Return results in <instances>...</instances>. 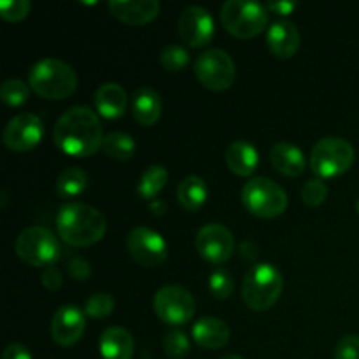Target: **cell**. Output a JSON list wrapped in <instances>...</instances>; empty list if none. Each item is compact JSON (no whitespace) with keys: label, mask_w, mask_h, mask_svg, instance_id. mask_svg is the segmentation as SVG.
Wrapping results in <instances>:
<instances>
[{"label":"cell","mask_w":359,"mask_h":359,"mask_svg":"<svg viewBox=\"0 0 359 359\" xmlns=\"http://www.w3.org/2000/svg\"><path fill=\"white\" fill-rule=\"evenodd\" d=\"M104 132L98 116L84 105L67 109L56 121L53 140L62 153L74 158H90L104 144Z\"/></svg>","instance_id":"6da1fadb"},{"label":"cell","mask_w":359,"mask_h":359,"mask_svg":"<svg viewBox=\"0 0 359 359\" xmlns=\"http://www.w3.org/2000/svg\"><path fill=\"white\" fill-rule=\"evenodd\" d=\"M56 230L60 238L72 248H90L104 238L107 221L95 207L72 202L63 205L56 214Z\"/></svg>","instance_id":"7a4b0ae2"},{"label":"cell","mask_w":359,"mask_h":359,"mask_svg":"<svg viewBox=\"0 0 359 359\" xmlns=\"http://www.w3.org/2000/svg\"><path fill=\"white\" fill-rule=\"evenodd\" d=\"M77 74L69 63L56 58L39 60L30 70L28 84L46 100H65L77 90Z\"/></svg>","instance_id":"3957f363"},{"label":"cell","mask_w":359,"mask_h":359,"mask_svg":"<svg viewBox=\"0 0 359 359\" xmlns=\"http://www.w3.org/2000/svg\"><path fill=\"white\" fill-rule=\"evenodd\" d=\"M284 290V277L272 263H256L242 280V298L255 312H265L279 302Z\"/></svg>","instance_id":"277c9868"},{"label":"cell","mask_w":359,"mask_h":359,"mask_svg":"<svg viewBox=\"0 0 359 359\" xmlns=\"http://www.w3.org/2000/svg\"><path fill=\"white\" fill-rule=\"evenodd\" d=\"M221 21L228 34L237 39H252L265 30L269 9L249 0H228L221 7Z\"/></svg>","instance_id":"5b68a950"},{"label":"cell","mask_w":359,"mask_h":359,"mask_svg":"<svg viewBox=\"0 0 359 359\" xmlns=\"http://www.w3.org/2000/svg\"><path fill=\"white\" fill-rule=\"evenodd\" d=\"M242 203L252 216L273 219L286 212L287 195L272 179L252 177L242 189Z\"/></svg>","instance_id":"8992f818"},{"label":"cell","mask_w":359,"mask_h":359,"mask_svg":"<svg viewBox=\"0 0 359 359\" xmlns=\"http://www.w3.org/2000/svg\"><path fill=\"white\" fill-rule=\"evenodd\" d=\"M354 163V147L342 137H325L311 153V170L319 179L340 177Z\"/></svg>","instance_id":"52a82bcc"},{"label":"cell","mask_w":359,"mask_h":359,"mask_svg":"<svg viewBox=\"0 0 359 359\" xmlns=\"http://www.w3.org/2000/svg\"><path fill=\"white\" fill-rule=\"evenodd\" d=\"M14 248L21 262L37 269L53 266L62 252L56 235L44 226H30L21 231Z\"/></svg>","instance_id":"ba28073f"},{"label":"cell","mask_w":359,"mask_h":359,"mask_svg":"<svg viewBox=\"0 0 359 359\" xmlns=\"http://www.w3.org/2000/svg\"><path fill=\"white\" fill-rule=\"evenodd\" d=\"M193 69H195L196 79L210 91L228 90L235 83V77H237L233 60L223 49L203 51L196 58Z\"/></svg>","instance_id":"9c48e42d"},{"label":"cell","mask_w":359,"mask_h":359,"mask_svg":"<svg viewBox=\"0 0 359 359\" xmlns=\"http://www.w3.org/2000/svg\"><path fill=\"white\" fill-rule=\"evenodd\" d=\"M154 314L160 321L170 326H182L193 319L196 302L188 290L181 286H163L153 300Z\"/></svg>","instance_id":"30bf717a"},{"label":"cell","mask_w":359,"mask_h":359,"mask_svg":"<svg viewBox=\"0 0 359 359\" xmlns=\"http://www.w3.org/2000/svg\"><path fill=\"white\" fill-rule=\"evenodd\" d=\"M195 248L205 262L223 265L233 256L235 238L224 224H203L195 237Z\"/></svg>","instance_id":"8fae6325"},{"label":"cell","mask_w":359,"mask_h":359,"mask_svg":"<svg viewBox=\"0 0 359 359\" xmlns=\"http://www.w3.org/2000/svg\"><path fill=\"white\" fill-rule=\"evenodd\" d=\"M126 249L139 265L158 266L168 258V245L158 231L147 226H137L126 237Z\"/></svg>","instance_id":"7c38bea8"},{"label":"cell","mask_w":359,"mask_h":359,"mask_svg":"<svg viewBox=\"0 0 359 359\" xmlns=\"http://www.w3.org/2000/svg\"><path fill=\"white\" fill-rule=\"evenodd\" d=\"M42 135H44L42 119L30 112H23V114L14 116L7 123L2 133V140L7 149L14 151V153H27L39 146Z\"/></svg>","instance_id":"4fadbf2b"},{"label":"cell","mask_w":359,"mask_h":359,"mask_svg":"<svg viewBox=\"0 0 359 359\" xmlns=\"http://www.w3.org/2000/svg\"><path fill=\"white\" fill-rule=\"evenodd\" d=\"M179 37L189 48H205L214 39V20L209 11L202 6H189L181 13L177 21Z\"/></svg>","instance_id":"5bb4252c"},{"label":"cell","mask_w":359,"mask_h":359,"mask_svg":"<svg viewBox=\"0 0 359 359\" xmlns=\"http://www.w3.org/2000/svg\"><path fill=\"white\" fill-rule=\"evenodd\" d=\"M86 330V318L77 305H62L53 314L51 337L58 346L70 347L77 344Z\"/></svg>","instance_id":"9a60e30c"},{"label":"cell","mask_w":359,"mask_h":359,"mask_svg":"<svg viewBox=\"0 0 359 359\" xmlns=\"http://www.w3.org/2000/svg\"><path fill=\"white\" fill-rule=\"evenodd\" d=\"M107 7L116 20L133 27L154 21L161 9L158 0H111Z\"/></svg>","instance_id":"2e32d148"},{"label":"cell","mask_w":359,"mask_h":359,"mask_svg":"<svg viewBox=\"0 0 359 359\" xmlns=\"http://www.w3.org/2000/svg\"><path fill=\"white\" fill-rule=\"evenodd\" d=\"M300 42L302 37L298 27L287 20L277 21L266 32V48L280 60L293 58L300 49Z\"/></svg>","instance_id":"e0dca14e"},{"label":"cell","mask_w":359,"mask_h":359,"mask_svg":"<svg viewBox=\"0 0 359 359\" xmlns=\"http://www.w3.org/2000/svg\"><path fill=\"white\" fill-rule=\"evenodd\" d=\"M191 335L196 346L216 351L230 342V326L219 318H202L193 325Z\"/></svg>","instance_id":"ac0fdd59"},{"label":"cell","mask_w":359,"mask_h":359,"mask_svg":"<svg viewBox=\"0 0 359 359\" xmlns=\"http://www.w3.org/2000/svg\"><path fill=\"white\" fill-rule=\"evenodd\" d=\"M224 163L238 177H251L259 165V154L248 140H235L224 153Z\"/></svg>","instance_id":"d6986e66"},{"label":"cell","mask_w":359,"mask_h":359,"mask_svg":"<svg viewBox=\"0 0 359 359\" xmlns=\"http://www.w3.org/2000/svg\"><path fill=\"white\" fill-rule=\"evenodd\" d=\"M270 161L279 174L286 177H300L307 170V160L300 147L290 142H277L270 151Z\"/></svg>","instance_id":"ffe728a7"},{"label":"cell","mask_w":359,"mask_h":359,"mask_svg":"<svg viewBox=\"0 0 359 359\" xmlns=\"http://www.w3.org/2000/svg\"><path fill=\"white\" fill-rule=\"evenodd\" d=\"M95 107L105 119H119L128 107V95L118 83H105L95 93Z\"/></svg>","instance_id":"44dd1931"},{"label":"cell","mask_w":359,"mask_h":359,"mask_svg":"<svg viewBox=\"0 0 359 359\" xmlns=\"http://www.w3.org/2000/svg\"><path fill=\"white\" fill-rule=\"evenodd\" d=\"M98 349L104 359H132L135 353V340L128 330L111 326L102 333Z\"/></svg>","instance_id":"7402d4cb"},{"label":"cell","mask_w":359,"mask_h":359,"mask_svg":"<svg viewBox=\"0 0 359 359\" xmlns=\"http://www.w3.org/2000/svg\"><path fill=\"white\" fill-rule=\"evenodd\" d=\"M161 111H163V102L156 90L144 86L135 91L132 98V112L139 125L153 126L160 119Z\"/></svg>","instance_id":"603a6c76"},{"label":"cell","mask_w":359,"mask_h":359,"mask_svg":"<svg viewBox=\"0 0 359 359\" xmlns=\"http://www.w3.org/2000/svg\"><path fill=\"white\" fill-rule=\"evenodd\" d=\"M209 188L207 182L198 175H188L182 179L177 186V202L179 205L189 212H198L207 202Z\"/></svg>","instance_id":"cb8c5ba5"},{"label":"cell","mask_w":359,"mask_h":359,"mask_svg":"<svg viewBox=\"0 0 359 359\" xmlns=\"http://www.w3.org/2000/svg\"><path fill=\"white\" fill-rule=\"evenodd\" d=\"M88 188V174L79 167H67L56 179L55 191L60 198H76Z\"/></svg>","instance_id":"d4e9b609"},{"label":"cell","mask_w":359,"mask_h":359,"mask_svg":"<svg viewBox=\"0 0 359 359\" xmlns=\"http://www.w3.org/2000/svg\"><path fill=\"white\" fill-rule=\"evenodd\" d=\"M168 182V172L163 165H151L144 170L140 175L139 186H137V193L142 196L144 200H156V196L163 191V188Z\"/></svg>","instance_id":"484cf974"},{"label":"cell","mask_w":359,"mask_h":359,"mask_svg":"<svg viewBox=\"0 0 359 359\" xmlns=\"http://www.w3.org/2000/svg\"><path fill=\"white\" fill-rule=\"evenodd\" d=\"M102 149L107 154L109 158L116 161H126L135 154L137 144L133 140L132 135L123 132H112L109 135H105L104 144H102Z\"/></svg>","instance_id":"4316f807"},{"label":"cell","mask_w":359,"mask_h":359,"mask_svg":"<svg viewBox=\"0 0 359 359\" xmlns=\"http://www.w3.org/2000/svg\"><path fill=\"white\" fill-rule=\"evenodd\" d=\"M30 98V84L21 79H7L0 86V100L9 107H20Z\"/></svg>","instance_id":"83f0119b"},{"label":"cell","mask_w":359,"mask_h":359,"mask_svg":"<svg viewBox=\"0 0 359 359\" xmlns=\"http://www.w3.org/2000/svg\"><path fill=\"white\" fill-rule=\"evenodd\" d=\"M116 309L114 298L109 293H93L84 304V314L90 316L93 319H104L107 316H111Z\"/></svg>","instance_id":"f1b7e54d"},{"label":"cell","mask_w":359,"mask_h":359,"mask_svg":"<svg viewBox=\"0 0 359 359\" xmlns=\"http://www.w3.org/2000/svg\"><path fill=\"white\" fill-rule=\"evenodd\" d=\"M209 290L217 300H226L233 294L235 280L226 269H216L209 276Z\"/></svg>","instance_id":"f546056e"},{"label":"cell","mask_w":359,"mask_h":359,"mask_svg":"<svg viewBox=\"0 0 359 359\" xmlns=\"http://www.w3.org/2000/svg\"><path fill=\"white\" fill-rule=\"evenodd\" d=\"M160 62H161V67H163L167 72H172V74L181 72L182 69L188 67L189 53L186 51L182 46H177V44L167 46V48L161 51Z\"/></svg>","instance_id":"4dcf8cb0"},{"label":"cell","mask_w":359,"mask_h":359,"mask_svg":"<svg viewBox=\"0 0 359 359\" xmlns=\"http://www.w3.org/2000/svg\"><path fill=\"white\" fill-rule=\"evenodd\" d=\"M163 349L167 356H170L172 359H182L188 356L191 344H189V339L186 337L184 332L170 330L163 339Z\"/></svg>","instance_id":"1f68e13d"},{"label":"cell","mask_w":359,"mask_h":359,"mask_svg":"<svg viewBox=\"0 0 359 359\" xmlns=\"http://www.w3.org/2000/svg\"><path fill=\"white\" fill-rule=\"evenodd\" d=\"M326 198H328V186L325 184L323 179H311L302 188V200L307 207L316 209V207L323 205Z\"/></svg>","instance_id":"d6a6232c"},{"label":"cell","mask_w":359,"mask_h":359,"mask_svg":"<svg viewBox=\"0 0 359 359\" xmlns=\"http://www.w3.org/2000/svg\"><path fill=\"white\" fill-rule=\"evenodd\" d=\"M32 4L28 0H4L0 2V18L9 23L23 21L30 14Z\"/></svg>","instance_id":"836d02e7"},{"label":"cell","mask_w":359,"mask_h":359,"mask_svg":"<svg viewBox=\"0 0 359 359\" xmlns=\"http://www.w3.org/2000/svg\"><path fill=\"white\" fill-rule=\"evenodd\" d=\"M335 359H359V337H342L335 347Z\"/></svg>","instance_id":"e575fe53"},{"label":"cell","mask_w":359,"mask_h":359,"mask_svg":"<svg viewBox=\"0 0 359 359\" xmlns=\"http://www.w3.org/2000/svg\"><path fill=\"white\" fill-rule=\"evenodd\" d=\"M41 283L46 290L49 291H58L60 287L63 286V276L60 272L58 266H48V269L42 270V276H41Z\"/></svg>","instance_id":"d590c367"},{"label":"cell","mask_w":359,"mask_h":359,"mask_svg":"<svg viewBox=\"0 0 359 359\" xmlns=\"http://www.w3.org/2000/svg\"><path fill=\"white\" fill-rule=\"evenodd\" d=\"M69 272L76 280H86L91 276V266L83 258H70Z\"/></svg>","instance_id":"8d00e7d4"},{"label":"cell","mask_w":359,"mask_h":359,"mask_svg":"<svg viewBox=\"0 0 359 359\" xmlns=\"http://www.w3.org/2000/svg\"><path fill=\"white\" fill-rule=\"evenodd\" d=\"M297 7V2H286V0H273V2L266 4V9L273 14H279V16H290Z\"/></svg>","instance_id":"74e56055"},{"label":"cell","mask_w":359,"mask_h":359,"mask_svg":"<svg viewBox=\"0 0 359 359\" xmlns=\"http://www.w3.org/2000/svg\"><path fill=\"white\" fill-rule=\"evenodd\" d=\"M2 359H34L32 358L30 351L27 349L21 344H9V346L4 349Z\"/></svg>","instance_id":"f35d334b"},{"label":"cell","mask_w":359,"mask_h":359,"mask_svg":"<svg viewBox=\"0 0 359 359\" xmlns=\"http://www.w3.org/2000/svg\"><path fill=\"white\" fill-rule=\"evenodd\" d=\"M241 256L244 262L255 263L256 265V262L259 258V248L252 241H244L241 244Z\"/></svg>","instance_id":"ab89813d"},{"label":"cell","mask_w":359,"mask_h":359,"mask_svg":"<svg viewBox=\"0 0 359 359\" xmlns=\"http://www.w3.org/2000/svg\"><path fill=\"white\" fill-rule=\"evenodd\" d=\"M149 209L151 212L154 214V216H163L165 212H167V203L163 202V200H153V202L149 203Z\"/></svg>","instance_id":"60d3db41"},{"label":"cell","mask_w":359,"mask_h":359,"mask_svg":"<svg viewBox=\"0 0 359 359\" xmlns=\"http://www.w3.org/2000/svg\"><path fill=\"white\" fill-rule=\"evenodd\" d=\"M221 359H244L242 356H238V354H228V356L221 358Z\"/></svg>","instance_id":"b9f144b4"},{"label":"cell","mask_w":359,"mask_h":359,"mask_svg":"<svg viewBox=\"0 0 359 359\" xmlns=\"http://www.w3.org/2000/svg\"><path fill=\"white\" fill-rule=\"evenodd\" d=\"M356 210L359 212V198H358V202H356Z\"/></svg>","instance_id":"7bdbcfd3"}]
</instances>
